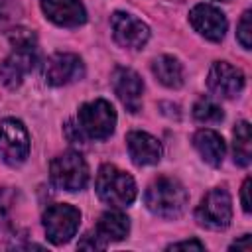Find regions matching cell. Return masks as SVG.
I'll return each instance as SVG.
<instances>
[{"label": "cell", "instance_id": "1", "mask_svg": "<svg viewBox=\"0 0 252 252\" xmlns=\"http://www.w3.org/2000/svg\"><path fill=\"white\" fill-rule=\"evenodd\" d=\"M12 53L0 67V79L8 89H16L22 79L35 67L37 63V47L35 35L30 30H14L10 32Z\"/></svg>", "mask_w": 252, "mask_h": 252}, {"label": "cell", "instance_id": "2", "mask_svg": "<svg viewBox=\"0 0 252 252\" xmlns=\"http://www.w3.org/2000/svg\"><path fill=\"white\" fill-rule=\"evenodd\" d=\"M189 195L185 187L173 177H158L150 183L144 195V203L150 213L161 219H177L187 207Z\"/></svg>", "mask_w": 252, "mask_h": 252}, {"label": "cell", "instance_id": "3", "mask_svg": "<svg viewBox=\"0 0 252 252\" xmlns=\"http://www.w3.org/2000/svg\"><path fill=\"white\" fill-rule=\"evenodd\" d=\"M96 195L112 207H128L136 199L134 179L112 163H104L96 173Z\"/></svg>", "mask_w": 252, "mask_h": 252}, {"label": "cell", "instance_id": "4", "mask_svg": "<svg viewBox=\"0 0 252 252\" xmlns=\"http://www.w3.org/2000/svg\"><path fill=\"white\" fill-rule=\"evenodd\" d=\"M77 120H79L81 132L87 138H91V140H106L114 132L116 112H114V106L108 100L96 98V100L85 102L79 108Z\"/></svg>", "mask_w": 252, "mask_h": 252}, {"label": "cell", "instance_id": "5", "mask_svg": "<svg viewBox=\"0 0 252 252\" xmlns=\"http://www.w3.org/2000/svg\"><path fill=\"white\" fill-rule=\"evenodd\" d=\"M51 183L63 191H79L89 181V165L79 152H63L49 165Z\"/></svg>", "mask_w": 252, "mask_h": 252}, {"label": "cell", "instance_id": "6", "mask_svg": "<svg viewBox=\"0 0 252 252\" xmlns=\"http://www.w3.org/2000/svg\"><path fill=\"white\" fill-rule=\"evenodd\" d=\"M195 219L201 226L211 230H224L232 219V201L226 189H211L195 209Z\"/></svg>", "mask_w": 252, "mask_h": 252}, {"label": "cell", "instance_id": "7", "mask_svg": "<svg viewBox=\"0 0 252 252\" xmlns=\"http://www.w3.org/2000/svg\"><path fill=\"white\" fill-rule=\"evenodd\" d=\"M79 222H81V213L73 205L57 203L47 207V211L43 213V228L47 240L57 246L69 242L77 234Z\"/></svg>", "mask_w": 252, "mask_h": 252}, {"label": "cell", "instance_id": "8", "mask_svg": "<svg viewBox=\"0 0 252 252\" xmlns=\"http://www.w3.org/2000/svg\"><path fill=\"white\" fill-rule=\"evenodd\" d=\"M30 156V136L24 124L16 118L0 122V159L12 167L22 165Z\"/></svg>", "mask_w": 252, "mask_h": 252}, {"label": "cell", "instance_id": "9", "mask_svg": "<svg viewBox=\"0 0 252 252\" xmlns=\"http://www.w3.org/2000/svg\"><path fill=\"white\" fill-rule=\"evenodd\" d=\"M110 28L116 43L126 49H142L150 39V28L128 12H114L110 16Z\"/></svg>", "mask_w": 252, "mask_h": 252}, {"label": "cell", "instance_id": "10", "mask_svg": "<svg viewBox=\"0 0 252 252\" xmlns=\"http://www.w3.org/2000/svg\"><path fill=\"white\" fill-rule=\"evenodd\" d=\"M207 87L217 96L234 98L244 89V73L226 61H215L207 75Z\"/></svg>", "mask_w": 252, "mask_h": 252}, {"label": "cell", "instance_id": "11", "mask_svg": "<svg viewBox=\"0 0 252 252\" xmlns=\"http://www.w3.org/2000/svg\"><path fill=\"white\" fill-rule=\"evenodd\" d=\"M45 81L53 87L69 85L85 75V67L79 55L75 53H55L47 59L43 69Z\"/></svg>", "mask_w": 252, "mask_h": 252}, {"label": "cell", "instance_id": "12", "mask_svg": "<svg viewBox=\"0 0 252 252\" xmlns=\"http://www.w3.org/2000/svg\"><path fill=\"white\" fill-rule=\"evenodd\" d=\"M189 22L195 32H199L209 41H220L228 28L224 14L211 4H197L189 12Z\"/></svg>", "mask_w": 252, "mask_h": 252}, {"label": "cell", "instance_id": "13", "mask_svg": "<svg viewBox=\"0 0 252 252\" xmlns=\"http://www.w3.org/2000/svg\"><path fill=\"white\" fill-rule=\"evenodd\" d=\"M112 89L120 102L126 106L130 112H138L142 108V93H144V83L140 75L128 67H118L112 73Z\"/></svg>", "mask_w": 252, "mask_h": 252}, {"label": "cell", "instance_id": "14", "mask_svg": "<svg viewBox=\"0 0 252 252\" xmlns=\"http://www.w3.org/2000/svg\"><path fill=\"white\" fill-rule=\"evenodd\" d=\"M47 20L61 28H77L87 22V10L81 0H41Z\"/></svg>", "mask_w": 252, "mask_h": 252}, {"label": "cell", "instance_id": "15", "mask_svg": "<svg viewBox=\"0 0 252 252\" xmlns=\"http://www.w3.org/2000/svg\"><path fill=\"white\" fill-rule=\"evenodd\" d=\"M126 146L132 161L136 165H154L161 158V144L158 138L150 136L148 132L134 130L126 136Z\"/></svg>", "mask_w": 252, "mask_h": 252}, {"label": "cell", "instance_id": "16", "mask_svg": "<svg viewBox=\"0 0 252 252\" xmlns=\"http://www.w3.org/2000/svg\"><path fill=\"white\" fill-rule=\"evenodd\" d=\"M193 146L195 150L199 152V156L213 167H219L224 159V152H226V146H224V140L219 132L211 130V128H203V130H197L195 136H193Z\"/></svg>", "mask_w": 252, "mask_h": 252}, {"label": "cell", "instance_id": "17", "mask_svg": "<svg viewBox=\"0 0 252 252\" xmlns=\"http://www.w3.org/2000/svg\"><path fill=\"white\" fill-rule=\"evenodd\" d=\"M94 232H96V236L104 244L118 242V240H122V238L128 236V232H130V220L120 211H106V213L100 215Z\"/></svg>", "mask_w": 252, "mask_h": 252}, {"label": "cell", "instance_id": "18", "mask_svg": "<svg viewBox=\"0 0 252 252\" xmlns=\"http://www.w3.org/2000/svg\"><path fill=\"white\" fill-rule=\"evenodd\" d=\"M152 73L167 89H179L183 85V67L173 55H159L152 63Z\"/></svg>", "mask_w": 252, "mask_h": 252}, {"label": "cell", "instance_id": "19", "mask_svg": "<svg viewBox=\"0 0 252 252\" xmlns=\"http://www.w3.org/2000/svg\"><path fill=\"white\" fill-rule=\"evenodd\" d=\"M232 152H234V161L242 167H246L252 159V134H250V124L246 120L238 122L234 132H232Z\"/></svg>", "mask_w": 252, "mask_h": 252}, {"label": "cell", "instance_id": "20", "mask_svg": "<svg viewBox=\"0 0 252 252\" xmlns=\"http://www.w3.org/2000/svg\"><path fill=\"white\" fill-rule=\"evenodd\" d=\"M193 118L201 124H217L224 118V114H222V108L217 102L203 96L193 104Z\"/></svg>", "mask_w": 252, "mask_h": 252}, {"label": "cell", "instance_id": "21", "mask_svg": "<svg viewBox=\"0 0 252 252\" xmlns=\"http://www.w3.org/2000/svg\"><path fill=\"white\" fill-rule=\"evenodd\" d=\"M250 18H252V12L246 10L242 14L238 26H236V37L244 49H250V45H252V22H250Z\"/></svg>", "mask_w": 252, "mask_h": 252}, {"label": "cell", "instance_id": "22", "mask_svg": "<svg viewBox=\"0 0 252 252\" xmlns=\"http://www.w3.org/2000/svg\"><path fill=\"white\" fill-rule=\"evenodd\" d=\"M18 14H20V6L18 4H14L12 0H0V28L16 22Z\"/></svg>", "mask_w": 252, "mask_h": 252}, {"label": "cell", "instance_id": "23", "mask_svg": "<svg viewBox=\"0 0 252 252\" xmlns=\"http://www.w3.org/2000/svg\"><path fill=\"white\" fill-rule=\"evenodd\" d=\"M14 199L16 195L10 191V189H0V222H6L10 213H12V207H14Z\"/></svg>", "mask_w": 252, "mask_h": 252}, {"label": "cell", "instance_id": "24", "mask_svg": "<svg viewBox=\"0 0 252 252\" xmlns=\"http://www.w3.org/2000/svg\"><path fill=\"white\" fill-rule=\"evenodd\" d=\"M104 246H106V244L96 236L94 230L87 232V234L79 240V248H87V250H100V248H104Z\"/></svg>", "mask_w": 252, "mask_h": 252}, {"label": "cell", "instance_id": "25", "mask_svg": "<svg viewBox=\"0 0 252 252\" xmlns=\"http://www.w3.org/2000/svg\"><path fill=\"white\" fill-rule=\"evenodd\" d=\"M203 250L205 244L199 242V240H183V242H175V244H169L167 250Z\"/></svg>", "mask_w": 252, "mask_h": 252}, {"label": "cell", "instance_id": "26", "mask_svg": "<svg viewBox=\"0 0 252 252\" xmlns=\"http://www.w3.org/2000/svg\"><path fill=\"white\" fill-rule=\"evenodd\" d=\"M240 201H242V209H244V213H250V177H246L244 183H242Z\"/></svg>", "mask_w": 252, "mask_h": 252}, {"label": "cell", "instance_id": "27", "mask_svg": "<svg viewBox=\"0 0 252 252\" xmlns=\"http://www.w3.org/2000/svg\"><path fill=\"white\" fill-rule=\"evenodd\" d=\"M240 248L250 250V234H244L242 240H238V242H234V244L230 246V250H240Z\"/></svg>", "mask_w": 252, "mask_h": 252}, {"label": "cell", "instance_id": "28", "mask_svg": "<svg viewBox=\"0 0 252 252\" xmlns=\"http://www.w3.org/2000/svg\"><path fill=\"white\" fill-rule=\"evenodd\" d=\"M220 2H228V0H220Z\"/></svg>", "mask_w": 252, "mask_h": 252}]
</instances>
